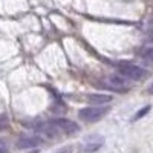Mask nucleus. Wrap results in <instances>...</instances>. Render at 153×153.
<instances>
[{"label":"nucleus","mask_w":153,"mask_h":153,"mask_svg":"<svg viewBox=\"0 0 153 153\" xmlns=\"http://www.w3.org/2000/svg\"><path fill=\"white\" fill-rule=\"evenodd\" d=\"M0 153H8V146L2 139H0Z\"/></svg>","instance_id":"9d476101"},{"label":"nucleus","mask_w":153,"mask_h":153,"mask_svg":"<svg viewBox=\"0 0 153 153\" xmlns=\"http://www.w3.org/2000/svg\"><path fill=\"white\" fill-rule=\"evenodd\" d=\"M118 71H120V75L126 76V78H130V80H143L147 75L146 69L135 66L132 63H121V65H118Z\"/></svg>","instance_id":"f03ea898"},{"label":"nucleus","mask_w":153,"mask_h":153,"mask_svg":"<svg viewBox=\"0 0 153 153\" xmlns=\"http://www.w3.org/2000/svg\"><path fill=\"white\" fill-rule=\"evenodd\" d=\"M6 127H8V117L3 113H0V132L5 130Z\"/></svg>","instance_id":"6e6552de"},{"label":"nucleus","mask_w":153,"mask_h":153,"mask_svg":"<svg viewBox=\"0 0 153 153\" xmlns=\"http://www.w3.org/2000/svg\"><path fill=\"white\" fill-rule=\"evenodd\" d=\"M109 86L107 87H113V89H120V91H124L127 89V81L124 80L123 75H113L110 78H107Z\"/></svg>","instance_id":"39448f33"},{"label":"nucleus","mask_w":153,"mask_h":153,"mask_svg":"<svg viewBox=\"0 0 153 153\" xmlns=\"http://www.w3.org/2000/svg\"><path fill=\"white\" fill-rule=\"evenodd\" d=\"M43 143V139L40 136H35V135H31V136H22L19 141H17V147L22 149V150H26V149H34V147H38Z\"/></svg>","instance_id":"20e7f679"},{"label":"nucleus","mask_w":153,"mask_h":153,"mask_svg":"<svg viewBox=\"0 0 153 153\" xmlns=\"http://www.w3.org/2000/svg\"><path fill=\"white\" fill-rule=\"evenodd\" d=\"M101 146H103V139H98L97 143H89L84 146V152H97L100 150Z\"/></svg>","instance_id":"0eeeda50"},{"label":"nucleus","mask_w":153,"mask_h":153,"mask_svg":"<svg viewBox=\"0 0 153 153\" xmlns=\"http://www.w3.org/2000/svg\"><path fill=\"white\" fill-rule=\"evenodd\" d=\"M149 110H150V106H146V107H144V109H143L141 112H138V113L135 115V120H139L141 117H144V115H146V113H147Z\"/></svg>","instance_id":"1a4fd4ad"},{"label":"nucleus","mask_w":153,"mask_h":153,"mask_svg":"<svg viewBox=\"0 0 153 153\" xmlns=\"http://www.w3.org/2000/svg\"><path fill=\"white\" fill-rule=\"evenodd\" d=\"M109 107L107 106H92V107H84L78 112L80 120L86 121V123H95L100 121L101 118H104L106 115L109 113Z\"/></svg>","instance_id":"f257e3e1"},{"label":"nucleus","mask_w":153,"mask_h":153,"mask_svg":"<svg viewBox=\"0 0 153 153\" xmlns=\"http://www.w3.org/2000/svg\"><path fill=\"white\" fill-rule=\"evenodd\" d=\"M89 101H91V103H95V104L103 106L104 103H110L112 97H110V95H103V94H95V95L89 97Z\"/></svg>","instance_id":"423d86ee"},{"label":"nucleus","mask_w":153,"mask_h":153,"mask_svg":"<svg viewBox=\"0 0 153 153\" xmlns=\"http://www.w3.org/2000/svg\"><path fill=\"white\" fill-rule=\"evenodd\" d=\"M54 126H55V129L58 130V133H65V135H72V133H76L80 130V127L76 123L71 121V120H54L52 121Z\"/></svg>","instance_id":"7ed1b4c3"},{"label":"nucleus","mask_w":153,"mask_h":153,"mask_svg":"<svg viewBox=\"0 0 153 153\" xmlns=\"http://www.w3.org/2000/svg\"><path fill=\"white\" fill-rule=\"evenodd\" d=\"M150 52H152V49H150V48H147V49H146V52L143 54V57L147 60V63H150V60H152V57H150Z\"/></svg>","instance_id":"9b49d317"}]
</instances>
